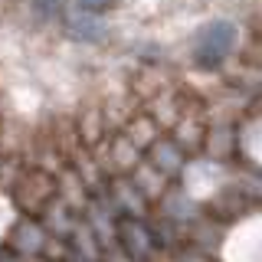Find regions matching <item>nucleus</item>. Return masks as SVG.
Listing matches in <instances>:
<instances>
[{
  "mask_svg": "<svg viewBox=\"0 0 262 262\" xmlns=\"http://www.w3.org/2000/svg\"><path fill=\"white\" fill-rule=\"evenodd\" d=\"M229 39H233V27H226V23H216V27H210L207 39H203V46H207V53H213L210 59H220V56L226 53Z\"/></svg>",
  "mask_w": 262,
  "mask_h": 262,
  "instance_id": "obj_9",
  "label": "nucleus"
},
{
  "mask_svg": "<svg viewBox=\"0 0 262 262\" xmlns=\"http://www.w3.org/2000/svg\"><path fill=\"white\" fill-rule=\"evenodd\" d=\"M7 193H10V200L16 203L20 213H33L36 216L43 210V203L56 193V174H46L43 167H23Z\"/></svg>",
  "mask_w": 262,
  "mask_h": 262,
  "instance_id": "obj_1",
  "label": "nucleus"
},
{
  "mask_svg": "<svg viewBox=\"0 0 262 262\" xmlns=\"http://www.w3.org/2000/svg\"><path fill=\"white\" fill-rule=\"evenodd\" d=\"M128 177H131V184H135L138 190H141V193L147 196V203H154V200H158V196H161L164 190H167V184H170V180L164 177V174H161V170L154 167V164L147 161V158L138 161L135 167H131V174H128Z\"/></svg>",
  "mask_w": 262,
  "mask_h": 262,
  "instance_id": "obj_7",
  "label": "nucleus"
},
{
  "mask_svg": "<svg viewBox=\"0 0 262 262\" xmlns=\"http://www.w3.org/2000/svg\"><path fill=\"white\" fill-rule=\"evenodd\" d=\"M105 193H108L112 207L118 210V216H138V220H144L147 213H151L147 196L138 190L135 184H131L128 174H112V177H105Z\"/></svg>",
  "mask_w": 262,
  "mask_h": 262,
  "instance_id": "obj_4",
  "label": "nucleus"
},
{
  "mask_svg": "<svg viewBox=\"0 0 262 262\" xmlns=\"http://www.w3.org/2000/svg\"><path fill=\"white\" fill-rule=\"evenodd\" d=\"M46 239H49V233H46V226L39 223V216H33V213H20L16 223L7 229L4 246L10 252H16V256L30 259V256H43Z\"/></svg>",
  "mask_w": 262,
  "mask_h": 262,
  "instance_id": "obj_3",
  "label": "nucleus"
},
{
  "mask_svg": "<svg viewBox=\"0 0 262 262\" xmlns=\"http://www.w3.org/2000/svg\"><path fill=\"white\" fill-rule=\"evenodd\" d=\"M158 135H161V125L151 118V115H141V118H135V121L125 128V138H128L131 144H138L141 151H147V147H151V141H154Z\"/></svg>",
  "mask_w": 262,
  "mask_h": 262,
  "instance_id": "obj_8",
  "label": "nucleus"
},
{
  "mask_svg": "<svg viewBox=\"0 0 262 262\" xmlns=\"http://www.w3.org/2000/svg\"><path fill=\"white\" fill-rule=\"evenodd\" d=\"M115 246L135 262H147L158 252V243H154L151 229H147V220H138V216L115 220Z\"/></svg>",
  "mask_w": 262,
  "mask_h": 262,
  "instance_id": "obj_2",
  "label": "nucleus"
},
{
  "mask_svg": "<svg viewBox=\"0 0 262 262\" xmlns=\"http://www.w3.org/2000/svg\"><path fill=\"white\" fill-rule=\"evenodd\" d=\"M36 216H39V223L46 226V233L49 236H59V239H66V236L72 233V226L79 223V210H72L69 203L59 200L56 193L43 203V210H39Z\"/></svg>",
  "mask_w": 262,
  "mask_h": 262,
  "instance_id": "obj_6",
  "label": "nucleus"
},
{
  "mask_svg": "<svg viewBox=\"0 0 262 262\" xmlns=\"http://www.w3.org/2000/svg\"><path fill=\"white\" fill-rule=\"evenodd\" d=\"M174 262H213L210 252H200L193 246H177L174 249Z\"/></svg>",
  "mask_w": 262,
  "mask_h": 262,
  "instance_id": "obj_10",
  "label": "nucleus"
},
{
  "mask_svg": "<svg viewBox=\"0 0 262 262\" xmlns=\"http://www.w3.org/2000/svg\"><path fill=\"white\" fill-rule=\"evenodd\" d=\"M144 158L151 161L167 180L180 177V174L187 170V164H190V161H187V151H184V147H180L174 138H164V135H158V138L151 141V147L144 151Z\"/></svg>",
  "mask_w": 262,
  "mask_h": 262,
  "instance_id": "obj_5",
  "label": "nucleus"
}]
</instances>
